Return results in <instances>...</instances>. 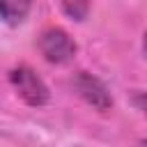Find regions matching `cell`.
Returning <instances> with one entry per match:
<instances>
[{
  "instance_id": "1",
  "label": "cell",
  "mask_w": 147,
  "mask_h": 147,
  "mask_svg": "<svg viewBox=\"0 0 147 147\" xmlns=\"http://www.w3.org/2000/svg\"><path fill=\"white\" fill-rule=\"evenodd\" d=\"M9 83L14 85L16 94L28 103V106H44L48 101V87L46 83L39 78V74L34 69H30L28 64H18L9 71Z\"/></svg>"
},
{
  "instance_id": "2",
  "label": "cell",
  "mask_w": 147,
  "mask_h": 147,
  "mask_svg": "<svg viewBox=\"0 0 147 147\" xmlns=\"http://www.w3.org/2000/svg\"><path fill=\"white\" fill-rule=\"evenodd\" d=\"M39 51L51 64H67L76 55V41L62 28H46L39 37Z\"/></svg>"
},
{
  "instance_id": "3",
  "label": "cell",
  "mask_w": 147,
  "mask_h": 147,
  "mask_svg": "<svg viewBox=\"0 0 147 147\" xmlns=\"http://www.w3.org/2000/svg\"><path fill=\"white\" fill-rule=\"evenodd\" d=\"M74 87H76V92L80 94V99H83L85 103H90L92 108H96V110H108V108L113 106V96H110L108 87H106L96 76L87 74V71H78V74H76Z\"/></svg>"
},
{
  "instance_id": "4",
  "label": "cell",
  "mask_w": 147,
  "mask_h": 147,
  "mask_svg": "<svg viewBox=\"0 0 147 147\" xmlns=\"http://www.w3.org/2000/svg\"><path fill=\"white\" fill-rule=\"evenodd\" d=\"M30 11V2H11V0H5L0 5V14H2V21L9 23V25H16L25 18V14Z\"/></svg>"
},
{
  "instance_id": "5",
  "label": "cell",
  "mask_w": 147,
  "mask_h": 147,
  "mask_svg": "<svg viewBox=\"0 0 147 147\" xmlns=\"http://www.w3.org/2000/svg\"><path fill=\"white\" fill-rule=\"evenodd\" d=\"M62 11L76 21H83L90 11V5L87 2H62Z\"/></svg>"
},
{
  "instance_id": "6",
  "label": "cell",
  "mask_w": 147,
  "mask_h": 147,
  "mask_svg": "<svg viewBox=\"0 0 147 147\" xmlns=\"http://www.w3.org/2000/svg\"><path fill=\"white\" fill-rule=\"evenodd\" d=\"M133 103H136V106L147 115V92H138V94L133 96Z\"/></svg>"
},
{
  "instance_id": "7",
  "label": "cell",
  "mask_w": 147,
  "mask_h": 147,
  "mask_svg": "<svg viewBox=\"0 0 147 147\" xmlns=\"http://www.w3.org/2000/svg\"><path fill=\"white\" fill-rule=\"evenodd\" d=\"M142 48H145V53H147V32H145V39H142Z\"/></svg>"
},
{
  "instance_id": "8",
  "label": "cell",
  "mask_w": 147,
  "mask_h": 147,
  "mask_svg": "<svg viewBox=\"0 0 147 147\" xmlns=\"http://www.w3.org/2000/svg\"><path fill=\"white\" fill-rule=\"evenodd\" d=\"M140 147H147V140H145V142H142V145H140Z\"/></svg>"
}]
</instances>
